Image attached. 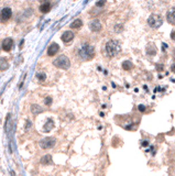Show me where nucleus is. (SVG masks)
I'll return each instance as SVG.
<instances>
[{
  "instance_id": "0eeeda50",
  "label": "nucleus",
  "mask_w": 175,
  "mask_h": 176,
  "mask_svg": "<svg viewBox=\"0 0 175 176\" xmlns=\"http://www.w3.org/2000/svg\"><path fill=\"white\" fill-rule=\"evenodd\" d=\"M13 47V40L11 38H6L1 43V49L5 52H10Z\"/></svg>"
},
{
  "instance_id": "4be33fe9",
  "label": "nucleus",
  "mask_w": 175,
  "mask_h": 176,
  "mask_svg": "<svg viewBox=\"0 0 175 176\" xmlns=\"http://www.w3.org/2000/svg\"><path fill=\"white\" fill-rule=\"evenodd\" d=\"M105 3H106V0H98V1L96 2V6H97V7H102Z\"/></svg>"
},
{
  "instance_id": "5701e85b",
  "label": "nucleus",
  "mask_w": 175,
  "mask_h": 176,
  "mask_svg": "<svg viewBox=\"0 0 175 176\" xmlns=\"http://www.w3.org/2000/svg\"><path fill=\"white\" fill-rule=\"evenodd\" d=\"M44 102H45L46 106H50L51 104H52V98H51V97H46L45 100H44Z\"/></svg>"
},
{
  "instance_id": "a878e982",
  "label": "nucleus",
  "mask_w": 175,
  "mask_h": 176,
  "mask_svg": "<svg viewBox=\"0 0 175 176\" xmlns=\"http://www.w3.org/2000/svg\"><path fill=\"white\" fill-rule=\"evenodd\" d=\"M23 44H24V40H21V42H20V45H19V49H20V50L22 49V46H23Z\"/></svg>"
},
{
  "instance_id": "c85d7f7f",
  "label": "nucleus",
  "mask_w": 175,
  "mask_h": 176,
  "mask_svg": "<svg viewBox=\"0 0 175 176\" xmlns=\"http://www.w3.org/2000/svg\"><path fill=\"white\" fill-rule=\"evenodd\" d=\"M162 46H163V51H165V50H166V47H168V45H166L165 43H163Z\"/></svg>"
},
{
  "instance_id": "6ab92c4d",
  "label": "nucleus",
  "mask_w": 175,
  "mask_h": 176,
  "mask_svg": "<svg viewBox=\"0 0 175 176\" xmlns=\"http://www.w3.org/2000/svg\"><path fill=\"white\" fill-rule=\"evenodd\" d=\"M132 63L130 61H125L123 63H122V68L125 69V70H130L132 68Z\"/></svg>"
},
{
  "instance_id": "412c9836",
  "label": "nucleus",
  "mask_w": 175,
  "mask_h": 176,
  "mask_svg": "<svg viewBox=\"0 0 175 176\" xmlns=\"http://www.w3.org/2000/svg\"><path fill=\"white\" fill-rule=\"evenodd\" d=\"M122 29H123V25H122V24H116V25H115V32H117V33H119V32L122 31Z\"/></svg>"
},
{
  "instance_id": "39448f33",
  "label": "nucleus",
  "mask_w": 175,
  "mask_h": 176,
  "mask_svg": "<svg viewBox=\"0 0 175 176\" xmlns=\"http://www.w3.org/2000/svg\"><path fill=\"white\" fill-rule=\"evenodd\" d=\"M56 144V140L55 138H44L40 141V146L43 150H47V149H52L54 145Z\"/></svg>"
},
{
  "instance_id": "c756f323",
  "label": "nucleus",
  "mask_w": 175,
  "mask_h": 176,
  "mask_svg": "<svg viewBox=\"0 0 175 176\" xmlns=\"http://www.w3.org/2000/svg\"><path fill=\"white\" fill-rule=\"evenodd\" d=\"M40 1H43V2H49L50 0H40Z\"/></svg>"
},
{
  "instance_id": "20e7f679",
  "label": "nucleus",
  "mask_w": 175,
  "mask_h": 176,
  "mask_svg": "<svg viewBox=\"0 0 175 176\" xmlns=\"http://www.w3.org/2000/svg\"><path fill=\"white\" fill-rule=\"evenodd\" d=\"M163 23V19L161 16H159V14H151L150 17H149V19H148V24L150 25L151 28H153V29H157V28H160Z\"/></svg>"
},
{
  "instance_id": "9d476101",
  "label": "nucleus",
  "mask_w": 175,
  "mask_h": 176,
  "mask_svg": "<svg viewBox=\"0 0 175 176\" xmlns=\"http://www.w3.org/2000/svg\"><path fill=\"white\" fill-rule=\"evenodd\" d=\"M58 50H60V45L57 43H52L49 46V49H47V55L49 56H54V55L57 54Z\"/></svg>"
},
{
  "instance_id": "cd10ccee",
  "label": "nucleus",
  "mask_w": 175,
  "mask_h": 176,
  "mask_svg": "<svg viewBox=\"0 0 175 176\" xmlns=\"http://www.w3.org/2000/svg\"><path fill=\"white\" fill-rule=\"evenodd\" d=\"M156 68L159 69V70H162V69H163V66H162V65H157V66H156Z\"/></svg>"
},
{
  "instance_id": "f03ea898",
  "label": "nucleus",
  "mask_w": 175,
  "mask_h": 176,
  "mask_svg": "<svg viewBox=\"0 0 175 176\" xmlns=\"http://www.w3.org/2000/svg\"><path fill=\"white\" fill-rule=\"evenodd\" d=\"M121 51V45L120 42L117 40H110L106 44V53L109 57L117 56Z\"/></svg>"
},
{
  "instance_id": "7ed1b4c3",
  "label": "nucleus",
  "mask_w": 175,
  "mask_h": 176,
  "mask_svg": "<svg viewBox=\"0 0 175 176\" xmlns=\"http://www.w3.org/2000/svg\"><path fill=\"white\" fill-rule=\"evenodd\" d=\"M54 66L61 69H69L71 67V61L66 55H60L53 61Z\"/></svg>"
},
{
  "instance_id": "a211bd4d",
  "label": "nucleus",
  "mask_w": 175,
  "mask_h": 176,
  "mask_svg": "<svg viewBox=\"0 0 175 176\" xmlns=\"http://www.w3.org/2000/svg\"><path fill=\"white\" fill-rule=\"evenodd\" d=\"M147 53H148L149 55H151V56H154L156 54V49L153 46V45H149L148 49H147Z\"/></svg>"
},
{
  "instance_id": "2eb2a0df",
  "label": "nucleus",
  "mask_w": 175,
  "mask_h": 176,
  "mask_svg": "<svg viewBox=\"0 0 175 176\" xmlns=\"http://www.w3.org/2000/svg\"><path fill=\"white\" fill-rule=\"evenodd\" d=\"M41 163L44 164V165L53 164V161H52V155H50V154H46V155H44V156L41 158Z\"/></svg>"
},
{
  "instance_id": "1a4fd4ad",
  "label": "nucleus",
  "mask_w": 175,
  "mask_h": 176,
  "mask_svg": "<svg viewBox=\"0 0 175 176\" xmlns=\"http://www.w3.org/2000/svg\"><path fill=\"white\" fill-rule=\"evenodd\" d=\"M74 37L75 35H74V33L72 31H65L61 35V40H62L64 43H69V42H71L74 39Z\"/></svg>"
},
{
  "instance_id": "ddd939ff",
  "label": "nucleus",
  "mask_w": 175,
  "mask_h": 176,
  "mask_svg": "<svg viewBox=\"0 0 175 176\" xmlns=\"http://www.w3.org/2000/svg\"><path fill=\"white\" fill-rule=\"evenodd\" d=\"M10 67V65L8 63L5 57H0V72H5Z\"/></svg>"
},
{
  "instance_id": "f3484780",
  "label": "nucleus",
  "mask_w": 175,
  "mask_h": 176,
  "mask_svg": "<svg viewBox=\"0 0 175 176\" xmlns=\"http://www.w3.org/2000/svg\"><path fill=\"white\" fill-rule=\"evenodd\" d=\"M31 111L34 116H37V114H39L40 112H42V108L40 107L39 105H37V104H34V105H32L31 106Z\"/></svg>"
},
{
  "instance_id": "423d86ee",
  "label": "nucleus",
  "mask_w": 175,
  "mask_h": 176,
  "mask_svg": "<svg viewBox=\"0 0 175 176\" xmlns=\"http://www.w3.org/2000/svg\"><path fill=\"white\" fill-rule=\"evenodd\" d=\"M12 17V10L10 9V8H2L1 10H0V20L1 21H7V20H9L10 18Z\"/></svg>"
},
{
  "instance_id": "b1692460",
  "label": "nucleus",
  "mask_w": 175,
  "mask_h": 176,
  "mask_svg": "<svg viewBox=\"0 0 175 176\" xmlns=\"http://www.w3.org/2000/svg\"><path fill=\"white\" fill-rule=\"evenodd\" d=\"M171 39H172L173 41H175V30H173V31L171 32Z\"/></svg>"
},
{
  "instance_id": "aec40b11",
  "label": "nucleus",
  "mask_w": 175,
  "mask_h": 176,
  "mask_svg": "<svg viewBox=\"0 0 175 176\" xmlns=\"http://www.w3.org/2000/svg\"><path fill=\"white\" fill-rule=\"evenodd\" d=\"M37 78H38L40 82H44L46 79V75H45V73H43V72H39V73H37Z\"/></svg>"
},
{
  "instance_id": "393cba45",
  "label": "nucleus",
  "mask_w": 175,
  "mask_h": 176,
  "mask_svg": "<svg viewBox=\"0 0 175 176\" xmlns=\"http://www.w3.org/2000/svg\"><path fill=\"white\" fill-rule=\"evenodd\" d=\"M139 110H140V111H142V112H143L144 110H145V107H144L143 105H140V106H139Z\"/></svg>"
},
{
  "instance_id": "6e6552de",
  "label": "nucleus",
  "mask_w": 175,
  "mask_h": 176,
  "mask_svg": "<svg viewBox=\"0 0 175 176\" xmlns=\"http://www.w3.org/2000/svg\"><path fill=\"white\" fill-rule=\"evenodd\" d=\"M89 29H90V31L93 32H99L102 29V24H101V22L98 19H95L93 21H90Z\"/></svg>"
},
{
  "instance_id": "4468645a",
  "label": "nucleus",
  "mask_w": 175,
  "mask_h": 176,
  "mask_svg": "<svg viewBox=\"0 0 175 176\" xmlns=\"http://www.w3.org/2000/svg\"><path fill=\"white\" fill-rule=\"evenodd\" d=\"M51 10V3L50 2H43L40 6V11L42 13H47Z\"/></svg>"
},
{
  "instance_id": "dca6fc26",
  "label": "nucleus",
  "mask_w": 175,
  "mask_h": 176,
  "mask_svg": "<svg viewBox=\"0 0 175 176\" xmlns=\"http://www.w3.org/2000/svg\"><path fill=\"white\" fill-rule=\"evenodd\" d=\"M83 26V21L81 19L74 20V22L71 23V29H81Z\"/></svg>"
},
{
  "instance_id": "9b49d317",
  "label": "nucleus",
  "mask_w": 175,
  "mask_h": 176,
  "mask_svg": "<svg viewBox=\"0 0 175 176\" xmlns=\"http://www.w3.org/2000/svg\"><path fill=\"white\" fill-rule=\"evenodd\" d=\"M166 19L169 21V23L175 25V7L170 9L168 13H166Z\"/></svg>"
},
{
  "instance_id": "f8f14e48",
  "label": "nucleus",
  "mask_w": 175,
  "mask_h": 176,
  "mask_svg": "<svg viewBox=\"0 0 175 176\" xmlns=\"http://www.w3.org/2000/svg\"><path fill=\"white\" fill-rule=\"evenodd\" d=\"M54 121L52 119H47V121L45 122V125L43 126V132L45 133H47V132H50L51 130H53L54 129Z\"/></svg>"
},
{
  "instance_id": "f257e3e1",
  "label": "nucleus",
  "mask_w": 175,
  "mask_h": 176,
  "mask_svg": "<svg viewBox=\"0 0 175 176\" xmlns=\"http://www.w3.org/2000/svg\"><path fill=\"white\" fill-rule=\"evenodd\" d=\"M77 53L83 61H90L95 56V47L90 44L84 43L78 47Z\"/></svg>"
},
{
  "instance_id": "bb28decb",
  "label": "nucleus",
  "mask_w": 175,
  "mask_h": 176,
  "mask_svg": "<svg viewBox=\"0 0 175 176\" xmlns=\"http://www.w3.org/2000/svg\"><path fill=\"white\" fill-rule=\"evenodd\" d=\"M171 70H172L173 73H175V63L172 64V66H171Z\"/></svg>"
}]
</instances>
